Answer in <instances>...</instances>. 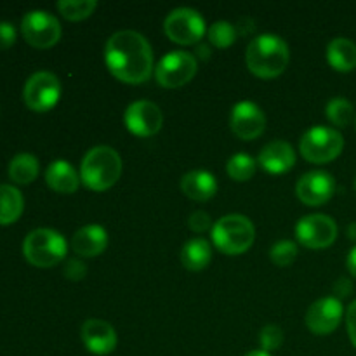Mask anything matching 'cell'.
I'll list each match as a JSON object with an SVG mask.
<instances>
[{
  "label": "cell",
  "mask_w": 356,
  "mask_h": 356,
  "mask_svg": "<svg viewBox=\"0 0 356 356\" xmlns=\"http://www.w3.org/2000/svg\"><path fill=\"white\" fill-rule=\"evenodd\" d=\"M24 200L21 191L13 184H0V225H13L23 214Z\"/></svg>",
  "instance_id": "cell-23"
},
{
  "label": "cell",
  "mask_w": 356,
  "mask_h": 356,
  "mask_svg": "<svg viewBox=\"0 0 356 356\" xmlns=\"http://www.w3.org/2000/svg\"><path fill=\"white\" fill-rule=\"evenodd\" d=\"M355 190H356V179H355Z\"/></svg>",
  "instance_id": "cell-41"
},
{
  "label": "cell",
  "mask_w": 356,
  "mask_h": 356,
  "mask_svg": "<svg viewBox=\"0 0 356 356\" xmlns=\"http://www.w3.org/2000/svg\"><path fill=\"white\" fill-rule=\"evenodd\" d=\"M235 30H236V33H240V35L252 33V31L256 30V24H254V21L250 19V17H242V19L235 24Z\"/></svg>",
  "instance_id": "cell-36"
},
{
  "label": "cell",
  "mask_w": 356,
  "mask_h": 356,
  "mask_svg": "<svg viewBox=\"0 0 356 356\" xmlns=\"http://www.w3.org/2000/svg\"><path fill=\"white\" fill-rule=\"evenodd\" d=\"M346 325H348V334H350V339L356 348V301L350 305L346 312Z\"/></svg>",
  "instance_id": "cell-35"
},
{
  "label": "cell",
  "mask_w": 356,
  "mask_h": 356,
  "mask_svg": "<svg viewBox=\"0 0 356 356\" xmlns=\"http://www.w3.org/2000/svg\"><path fill=\"white\" fill-rule=\"evenodd\" d=\"M236 30L232 23L228 21H216L211 24V28L207 30V38L214 47L226 49L229 45H233V42L236 40Z\"/></svg>",
  "instance_id": "cell-28"
},
{
  "label": "cell",
  "mask_w": 356,
  "mask_h": 356,
  "mask_svg": "<svg viewBox=\"0 0 356 356\" xmlns=\"http://www.w3.org/2000/svg\"><path fill=\"white\" fill-rule=\"evenodd\" d=\"M256 229L252 221L242 214H228L212 226V242L221 252L238 256L252 247Z\"/></svg>",
  "instance_id": "cell-4"
},
{
  "label": "cell",
  "mask_w": 356,
  "mask_h": 356,
  "mask_svg": "<svg viewBox=\"0 0 356 356\" xmlns=\"http://www.w3.org/2000/svg\"><path fill=\"white\" fill-rule=\"evenodd\" d=\"M229 125L240 139L252 141V139L259 138L266 129V115L252 101H240L233 106Z\"/></svg>",
  "instance_id": "cell-13"
},
{
  "label": "cell",
  "mask_w": 356,
  "mask_h": 356,
  "mask_svg": "<svg viewBox=\"0 0 356 356\" xmlns=\"http://www.w3.org/2000/svg\"><path fill=\"white\" fill-rule=\"evenodd\" d=\"M108 247V233L99 225H87L76 229L72 238V249L82 257H96Z\"/></svg>",
  "instance_id": "cell-18"
},
{
  "label": "cell",
  "mask_w": 356,
  "mask_h": 356,
  "mask_svg": "<svg viewBox=\"0 0 356 356\" xmlns=\"http://www.w3.org/2000/svg\"><path fill=\"white\" fill-rule=\"evenodd\" d=\"M211 225H212V219L205 211H195L193 214L188 218V226L197 233L207 232V229L211 228Z\"/></svg>",
  "instance_id": "cell-32"
},
{
  "label": "cell",
  "mask_w": 356,
  "mask_h": 356,
  "mask_svg": "<svg viewBox=\"0 0 356 356\" xmlns=\"http://www.w3.org/2000/svg\"><path fill=\"white\" fill-rule=\"evenodd\" d=\"M332 289H334V292H336L337 299L348 298V296H351V292H353V282L346 277H341L334 282Z\"/></svg>",
  "instance_id": "cell-34"
},
{
  "label": "cell",
  "mask_w": 356,
  "mask_h": 356,
  "mask_svg": "<svg viewBox=\"0 0 356 356\" xmlns=\"http://www.w3.org/2000/svg\"><path fill=\"white\" fill-rule=\"evenodd\" d=\"M291 61L287 42L273 33L254 38L245 51L247 68L261 79H275L282 75Z\"/></svg>",
  "instance_id": "cell-2"
},
{
  "label": "cell",
  "mask_w": 356,
  "mask_h": 356,
  "mask_svg": "<svg viewBox=\"0 0 356 356\" xmlns=\"http://www.w3.org/2000/svg\"><path fill=\"white\" fill-rule=\"evenodd\" d=\"M181 190L195 202H207L218 193V181L207 170H190L181 179Z\"/></svg>",
  "instance_id": "cell-19"
},
{
  "label": "cell",
  "mask_w": 356,
  "mask_h": 356,
  "mask_svg": "<svg viewBox=\"0 0 356 356\" xmlns=\"http://www.w3.org/2000/svg\"><path fill=\"white\" fill-rule=\"evenodd\" d=\"M325 113L329 122H332L336 127H348L355 117V108L346 97H334L327 103Z\"/></svg>",
  "instance_id": "cell-26"
},
{
  "label": "cell",
  "mask_w": 356,
  "mask_h": 356,
  "mask_svg": "<svg viewBox=\"0 0 356 356\" xmlns=\"http://www.w3.org/2000/svg\"><path fill=\"white\" fill-rule=\"evenodd\" d=\"M23 254L33 266L52 268L65 259L66 240L61 233L51 228L33 229L24 238Z\"/></svg>",
  "instance_id": "cell-5"
},
{
  "label": "cell",
  "mask_w": 356,
  "mask_h": 356,
  "mask_svg": "<svg viewBox=\"0 0 356 356\" xmlns=\"http://www.w3.org/2000/svg\"><path fill=\"white\" fill-rule=\"evenodd\" d=\"M259 343H261V350L263 351H273L282 348L284 344V330L280 329L278 325H266L259 334Z\"/></svg>",
  "instance_id": "cell-30"
},
{
  "label": "cell",
  "mask_w": 356,
  "mask_h": 356,
  "mask_svg": "<svg viewBox=\"0 0 356 356\" xmlns=\"http://www.w3.org/2000/svg\"><path fill=\"white\" fill-rule=\"evenodd\" d=\"M83 344L94 355H110L117 348V332L108 322L99 318H89L80 330Z\"/></svg>",
  "instance_id": "cell-16"
},
{
  "label": "cell",
  "mask_w": 356,
  "mask_h": 356,
  "mask_svg": "<svg viewBox=\"0 0 356 356\" xmlns=\"http://www.w3.org/2000/svg\"><path fill=\"white\" fill-rule=\"evenodd\" d=\"M245 356H271L268 351H263V350H256V351H250V353H247Z\"/></svg>",
  "instance_id": "cell-40"
},
{
  "label": "cell",
  "mask_w": 356,
  "mask_h": 356,
  "mask_svg": "<svg viewBox=\"0 0 356 356\" xmlns=\"http://www.w3.org/2000/svg\"><path fill=\"white\" fill-rule=\"evenodd\" d=\"M165 35L179 45H193L205 35V21L198 10L190 7H177L167 14L163 21Z\"/></svg>",
  "instance_id": "cell-7"
},
{
  "label": "cell",
  "mask_w": 356,
  "mask_h": 356,
  "mask_svg": "<svg viewBox=\"0 0 356 356\" xmlns=\"http://www.w3.org/2000/svg\"><path fill=\"white\" fill-rule=\"evenodd\" d=\"M348 236H350V240L356 242V221L351 222V225L348 226Z\"/></svg>",
  "instance_id": "cell-39"
},
{
  "label": "cell",
  "mask_w": 356,
  "mask_h": 356,
  "mask_svg": "<svg viewBox=\"0 0 356 356\" xmlns=\"http://www.w3.org/2000/svg\"><path fill=\"white\" fill-rule=\"evenodd\" d=\"M257 162L247 153H236L226 163V170H228V176L232 179L243 183V181H249L250 177L256 174Z\"/></svg>",
  "instance_id": "cell-25"
},
{
  "label": "cell",
  "mask_w": 356,
  "mask_h": 356,
  "mask_svg": "<svg viewBox=\"0 0 356 356\" xmlns=\"http://www.w3.org/2000/svg\"><path fill=\"white\" fill-rule=\"evenodd\" d=\"M45 181L49 188L58 193L70 195L75 193L80 186V174L73 169V165L66 160H56L45 170Z\"/></svg>",
  "instance_id": "cell-20"
},
{
  "label": "cell",
  "mask_w": 356,
  "mask_h": 356,
  "mask_svg": "<svg viewBox=\"0 0 356 356\" xmlns=\"http://www.w3.org/2000/svg\"><path fill=\"white\" fill-rule=\"evenodd\" d=\"M96 7V0H61V2H58L59 13L70 21L86 19L94 13Z\"/></svg>",
  "instance_id": "cell-27"
},
{
  "label": "cell",
  "mask_w": 356,
  "mask_h": 356,
  "mask_svg": "<svg viewBox=\"0 0 356 356\" xmlns=\"http://www.w3.org/2000/svg\"><path fill=\"white\" fill-rule=\"evenodd\" d=\"M61 97V83L59 79L51 72H37L26 80L23 89V99L30 110L44 113Z\"/></svg>",
  "instance_id": "cell-10"
},
{
  "label": "cell",
  "mask_w": 356,
  "mask_h": 356,
  "mask_svg": "<svg viewBox=\"0 0 356 356\" xmlns=\"http://www.w3.org/2000/svg\"><path fill=\"white\" fill-rule=\"evenodd\" d=\"M296 236L301 245L318 250L332 245L337 238V225L330 216L309 214L296 225Z\"/></svg>",
  "instance_id": "cell-11"
},
{
  "label": "cell",
  "mask_w": 356,
  "mask_h": 356,
  "mask_svg": "<svg viewBox=\"0 0 356 356\" xmlns=\"http://www.w3.org/2000/svg\"><path fill=\"white\" fill-rule=\"evenodd\" d=\"M344 148V139L339 131L332 127L316 125L302 134L299 152L308 162L327 163L336 160Z\"/></svg>",
  "instance_id": "cell-6"
},
{
  "label": "cell",
  "mask_w": 356,
  "mask_h": 356,
  "mask_svg": "<svg viewBox=\"0 0 356 356\" xmlns=\"http://www.w3.org/2000/svg\"><path fill=\"white\" fill-rule=\"evenodd\" d=\"M334 191H336V179L325 170H309L301 176L296 186L299 200L312 207L329 202L334 197Z\"/></svg>",
  "instance_id": "cell-15"
},
{
  "label": "cell",
  "mask_w": 356,
  "mask_h": 356,
  "mask_svg": "<svg viewBox=\"0 0 356 356\" xmlns=\"http://www.w3.org/2000/svg\"><path fill=\"white\" fill-rule=\"evenodd\" d=\"M63 273L68 280L72 282H80L86 278L87 275V266L80 259H68L66 261L65 268H63Z\"/></svg>",
  "instance_id": "cell-31"
},
{
  "label": "cell",
  "mask_w": 356,
  "mask_h": 356,
  "mask_svg": "<svg viewBox=\"0 0 356 356\" xmlns=\"http://www.w3.org/2000/svg\"><path fill=\"white\" fill-rule=\"evenodd\" d=\"M197 68V59L191 52L172 51L163 56L155 66V79L162 87L177 89L193 79Z\"/></svg>",
  "instance_id": "cell-8"
},
{
  "label": "cell",
  "mask_w": 356,
  "mask_h": 356,
  "mask_svg": "<svg viewBox=\"0 0 356 356\" xmlns=\"http://www.w3.org/2000/svg\"><path fill=\"white\" fill-rule=\"evenodd\" d=\"M16 42V28L7 21H0V51L9 49Z\"/></svg>",
  "instance_id": "cell-33"
},
{
  "label": "cell",
  "mask_w": 356,
  "mask_h": 356,
  "mask_svg": "<svg viewBox=\"0 0 356 356\" xmlns=\"http://www.w3.org/2000/svg\"><path fill=\"white\" fill-rule=\"evenodd\" d=\"M122 159L110 146H96L80 163V179L94 191H106L120 179Z\"/></svg>",
  "instance_id": "cell-3"
},
{
  "label": "cell",
  "mask_w": 356,
  "mask_h": 356,
  "mask_svg": "<svg viewBox=\"0 0 356 356\" xmlns=\"http://www.w3.org/2000/svg\"><path fill=\"white\" fill-rule=\"evenodd\" d=\"M355 124H356V118H355Z\"/></svg>",
  "instance_id": "cell-42"
},
{
  "label": "cell",
  "mask_w": 356,
  "mask_h": 356,
  "mask_svg": "<svg viewBox=\"0 0 356 356\" xmlns=\"http://www.w3.org/2000/svg\"><path fill=\"white\" fill-rule=\"evenodd\" d=\"M343 302L337 298H322L313 302L306 313V325L316 336H329L343 320Z\"/></svg>",
  "instance_id": "cell-14"
},
{
  "label": "cell",
  "mask_w": 356,
  "mask_h": 356,
  "mask_svg": "<svg viewBox=\"0 0 356 356\" xmlns=\"http://www.w3.org/2000/svg\"><path fill=\"white\" fill-rule=\"evenodd\" d=\"M212 257L211 243L205 238H191L181 249V263L190 271H202L209 266Z\"/></svg>",
  "instance_id": "cell-22"
},
{
  "label": "cell",
  "mask_w": 356,
  "mask_h": 356,
  "mask_svg": "<svg viewBox=\"0 0 356 356\" xmlns=\"http://www.w3.org/2000/svg\"><path fill=\"white\" fill-rule=\"evenodd\" d=\"M197 54L200 56L202 59H207L211 56V49L207 47V44H198L197 45Z\"/></svg>",
  "instance_id": "cell-38"
},
{
  "label": "cell",
  "mask_w": 356,
  "mask_h": 356,
  "mask_svg": "<svg viewBox=\"0 0 356 356\" xmlns=\"http://www.w3.org/2000/svg\"><path fill=\"white\" fill-rule=\"evenodd\" d=\"M346 264H348V270H350V273L356 278V247H353V249L350 250V254H348Z\"/></svg>",
  "instance_id": "cell-37"
},
{
  "label": "cell",
  "mask_w": 356,
  "mask_h": 356,
  "mask_svg": "<svg viewBox=\"0 0 356 356\" xmlns=\"http://www.w3.org/2000/svg\"><path fill=\"white\" fill-rule=\"evenodd\" d=\"M257 162L270 174L289 172L296 163L294 148L291 146V143L284 141V139H275L261 149Z\"/></svg>",
  "instance_id": "cell-17"
},
{
  "label": "cell",
  "mask_w": 356,
  "mask_h": 356,
  "mask_svg": "<svg viewBox=\"0 0 356 356\" xmlns=\"http://www.w3.org/2000/svg\"><path fill=\"white\" fill-rule=\"evenodd\" d=\"M21 33L33 47L49 49L61 38V24L58 17L47 10H30L21 19Z\"/></svg>",
  "instance_id": "cell-9"
},
{
  "label": "cell",
  "mask_w": 356,
  "mask_h": 356,
  "mask_svg": "<svg viewBox=\"0 0 356 356\" xmlns=\"http://www.w3.org/2000/svg\"><path fill=\"white\" fill-rule=\"evenodd\" d=\"M327 61L341 73L353 72L356 68V44L350 38L337 37L327 45Z\"/></svg>",
  "instance_id": "cell-21"
},
{
  "label": "cell",
  "mask_w": 356,
  "mask_h": 356,
  "mask_svg": "<svg viewBox=\"0 0 356 356\" xmlns=\"http://www.w3.org/2000/svg\"><path fill=\"white\" fill-rule=\"evenodd\" d=\"M124 122L134 136L149 138V136H155L162 129L163 113L152 101H134L125 110Z\"/></svg>",
  "instance_id": "cell-12"
},
{
  "label": "cell",
  "mask_w": 356,
  "mask_h": 356,
  "mask_svg": "<svg viewBox=\"0 0 356 356\" xmlns=\"http://www.w3.org/2000/svg\"><path fill=\"white\" fill-rule=\"evenodd\" d=\"M104 61L111 75L125 83H143L155 73L152 45L134 30H120L108 38Z\"/></svg>",
  "instance_id": "cell-1"
},
{
  "label": "cell",
  "mask_w": 356,
  "mask_h": 356,
  "mask_svg": "<svg viewBox=\"0 0 356 356\" xmlns=\"http://www.w3.org/2000/svg\"><path fill=\"white\" fill-rule=\"evenodd\" d=\"M38 176V160L31 153H17L9 163V177L17 184H30Z\"/></svg>",
  "instance_id": "cell-24"
},
{
  "label": "cell",
  "mask_w": 356,
  "mask_h": 356,
  "mask_svg": "<svg viewBox=\"0 0 356 356\" xmlns=\"http://www.w3.org/2000/svg\"><path fill=\"white\" fill-rule=\"evenodd\" d=\"M270 257L277 266H291L298 257V245L291 240H280L270 250Z\"/></svg>",
  "instance_id": "cell-29"
}]
</instances>
